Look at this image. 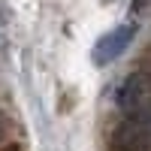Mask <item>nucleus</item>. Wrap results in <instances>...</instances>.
<instances>
[{
	"instance_id": "nucleus-3",
	"label": "nucleus",
	"mask_w": 151,
	"mask_h": 151,
	"mask_svg": "<svg viewBox=\"0 0 151 151\" xmlns=\"http://www.w3.org/2000/svg\"><path fill=\"white\" fill-rule=\"evenodd\" d=\"M109 151H151V121L124 118L112 133Z\"/></svg>"
},
{
	"instance_id": "nucleus-2",
	"label": "nucleus",
	"mask_w": 151,
	"mask_h": 151,
	"mask_svg": "<svg viewBox=\"0 0 151 151\" xmlns=\"http://www.w3.org/2000/svg\"><path fill=\"white\" fill-rule=\"evenodd\" d=\"M133 36H136V21L118 24L115 30H109V33H103V36L97 40L94 52H91V60H94L97 67H106V64H112V60H118V58L130 48Z\"/></svg>"
},
{
	"instance_id": "nucleus-1",
	"label": "nucleus",
	"mask_w": 151,
	"mask_h": 151,
	"mask_svg": "<svg viewBox=\"0 0 151 151\" xmlns=\"http://www.w3.org/2000/svg\"><path fill=\"white\" fill-rule=\"evenodd\" d=\"M115 103L124 112V118L151 121V73L148 70L130 73L127 79L121 82V88H118Z\"/></svg>"
},
{
	"instance_id": "nucleus-4",
	"label": "nucleus",
	"mask_w": 151,
	"mask_h": 151,
	"mask_svg": "<svg viewBox=\"0 0 151 151\" xmlns=\"http://www.w3.org/2000/svg\"><path fill=\"white\" fill-rule=\"evenodd\" d=\"M151 9V0H133V15H145Z\"/></svg>"
},
{
	"instance_id": "nucleus-5",
	"label": "nucleus",
	"mask_w": 151,
	"mask_h": 151,
	"mask_svg": "<svg viewBox=\"0 0 151 151\" xmlns=\"http://www.w3.org/2000/svg\"><path fill=\"white\" fill-rule=\"evenodd\" d=\"M6 151H21V148H18V145H9V148H6Z\"/></svg>"
}]
</instances>
